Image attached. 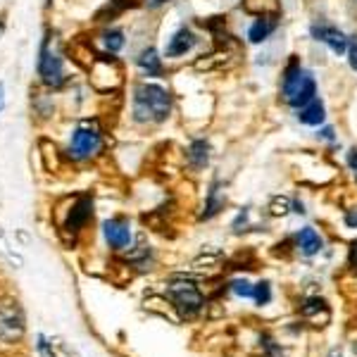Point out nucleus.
I'll use <instances>...</instances> for the list:
<instances>
[{
    "label": "nucleus",
    "instance_id": "obj_13",
    "mask_svg": "<svg viewBox=\"0 0 357 357\" xmlns=\"http://www.w3.org/2000/svg\"><path fill=\"white\" fill-rule=\"evenodd\" d=\"M296 245H298V250H301L303 255L310 257V255H314V252L321 250V236L317 234L312 227H305L296 236Z\"/></svg>",
    "mask_w": 357,
    "mask_h": 357
},
{
    "label": "nucleus",
    "instance_id": "obj_32",
    "mask_svg": "<svg viewBox=\"0 0 357 357\" xmlns=\"http://www.w3.org/2000/svg\"><path fill=\"white\" fill-rule=\"evenodd\" d=\"M350 260L353 262H357V241L353 243V248H350Z\"/></svg>",
    "mask_w": 357,
    "mask_h": 357
},
{
    "label": "nucleus",
    "instance_id": "obj_4",
    "mask_svg": "<svg viewBox=\"0 0 357 357\" xmlns=\"http://www.w3.org/2000/svg\"><path fill=\"white\" fill-rule=\"evenodd\" d=\"M102 146V134L96 124L84 122L74 129L72 141H69V158L72 160H89L100 151Z\"/></svg>",
    "mask_w": 357,
    "mask_h": 357
},
{
    "label": "nucleus",
    "instance_id": "obj_2",
    "mask_svg": "<svg viewBox=\"0 0 357 357\" xmlns=\"http://www.w3.org/2000/svg\"><path fill=\"white\" fill-rule=\"evenodd\" d=\"M281 98L286 105L291 107H303L307 105L312 98H317V84L314 77L307 69L301 67L298 60H291L289 67L284 69V79H281Z\"/></svg>",
    "mask_w": 357,
    "mask_h": 357
},
{
    "label": "nucleus",
    "instance_id": "obj_7",
    "mask_svg": "<svg viewBox=\"0 0 357 357\" xmlns=\"http://www.w3.org/2000/svg\"><path fill=\"white\" fill-rule=\"evenodd\" d=\"M24 331V319L17 305H0V338L3 341H15Z\"/></svg>",
    "mask_w": 357,
    "mask_h": 357
},
{
    "label": "nucleus",
    "instance_id": "obj_29",
    "mask_svg": "<svg viewBox=\"0 0 357 357\" xmlns=\"http://www.w3.org/2000/svg\"><path fill=\"white\" fill-rule=\"evenodd\" d=\"M317 136H321L324 141H333V129H329V126H326V129H321Z\"/></svg>",
    "mask_w": 357,
    "mask_h": 357
},
{
    "label": "nucleus",
    "instance_id": "obj_5",
    "mask_svg": "<svg viewBox=\"0 0 357 357\" xmlns=\"http://www.w3.org/2000/svg\"><path fill=\"white\" fill-rule=\"evenodd\" d=\"M38 74H41V79H43L45 86H53V89H57V86L65 84V65H62V60L55 53H50L48 38L43 41V48H41Z\"/></svg>",
    "mask_w": 357,
    "mask_h": 357
},
{
    "label": "nucleus",
    "instance_id": "obj_20",
    "mask_svg": "<svg viewBox=\"0 0 357 357\" xmlns=\"http://www.w3.org/2000/svg\"><path fill=\"white\" fill-rule=\"evenodd\" d=\"M102 43H105V48L110 50V53H117V50L124 48V33L119 31V29H112V31H107L105 36H102Z\"/></svg>",
    "mask_w": 357,
    "mask_h": 357
},
{
    "label": "nucleus",
    "instance_id": "obj_14",
    "mask_svg": "<svg viewBox=\"0 0 357 357\" xmlns=\"http://www.w3.org/2000/svg\"><path fill=\"white\" fill-rule=\"evenodd\" d=\"M0 257H3L5 262L13 264V267H17V269L24 267V257H22L20 248L13 243V238H10L3 229H0Z\"/></svg>",
    "mask_w": 357,
    "mask_h": 357
},
{
    "label": "nucleus",
    "instance_id": "obj_27",
    "mask_svg": "<svg viewBox=\"0 0 357 357\" xmlns=\"http://www.w3.org/2000/svg\"><path fill=\"white\" fill-rule=\"evenodd\" d=\"M348 167L353 169V176H355V181H357V148H353V151L348 153Z\"/></svg>",
    "mask_w": 357,
    "mask_h": 357
},
{
    "label": "nucleus",
    "instance_id": "obj_8",
    "mask_svg": "<svg viewBox=\"0 0 357 357\" xmlns=\"http://www.w3.org/2000/svg\"><path fill=\"white\" fill-rule=\"evenodd\" d=\"M102 234H105V241L110 243L114 250H124L131 243V227L124 217H114V220H107L102 224Z\"/></svg>",
    "mask_w": 357,
    "mask_h": 357
},
{
    "label": "nucleus",
    "instance_id": "obj_24",
    "mask_svg": "<svg viewBox=\"0 0 357 357\" xmlns=\"http://www.w3.org/2000/svg\"><path fill=\"white\" fill-rule=\"evenodd\" d=\"M289 210H291V200L284 198V195H276V198L272 200V205H269V212H272L274 217L286 215Z\"/></svg>",
    "mask_w": 357,
    "mask_h": 357
},
{
    "label": "nucleus",
    "instance_id": "obj_34",
    "mask_svg": "<svg viewBox=\"0 0 357 357\" xmlns=\"http://www.w3.org/2000/svg\"><path fill=\"white\" fill-rule=\"evenodd\" d=\"M48 3H53V0H48Z\"/></svg>",
    "mask_w": 357,
    "mask_h": 357
},
{
    "label": "nucleus",
    "instance_id": "obj_3",
    "mask_svg": "<svg viewBox=\"0 0 357 357\" xmlns=\"http://www.w3.org/2000/svg\"><path fill=\"white\" fill-rule=\"evenodd\" d=\"M167 298L172 301V305L181 312V317H193L200 312L203 307V293L193 281L186 279H174L167 284Z\"/></svg>",
    "mask_w": 357,
    "mask_h": 357
},
{
    "label": "nucleus",
    "instance_id": "obj_23",
    "mask_svg": "<svg viewBox=\"0 0 357 357\" xmlns=\"http://www.w3.org/2000/svg\"><path fill=\"white\" fill-rule=\"evenodd\" d=\"M231 291H234L238 298H252V296H255V286H250L245 279H236V281H231Z\"/></svg>",
    "mask_w": 357,
    "mask_h": 357
},
{
    "label": "nucleus",
    "instance_id": "obj_25",
    "mask_svg": "<svg viewBox=\"0 0 357 357\" xmlns=\"http://www.w3.org/2000/svg\"><path fill=\"white\" fill-rule=\"evenodd\" d=\"M257 301V305H267L272 301V289H269L267 281H260V284L255 286V296H252Z\"/></svg>",
    "mask_w": 357,
    "mask_h": 357
},
{
    "label": "nucleus",
    "instance_id": "obj_16",
    "mask_svg": "<svg viewBox=\"0 0 357 357\" xmlns=\"http://www.w3.org/2000/svg\"><path fill=\"white\" fill-rule=\"evenodd\" d=\"M243 10L255 17H279V0H243Z\"/></svg>",
    "mask_w": 357,
    "mask_h": 357
},
{
    "label": "nucleus",
    "instance_id": "obj_19",
    "mask_svg": "<svg viewBox=\"0 0 357 357\" xmlns=\"http://www.w3.org/2000/svg\"><path fill=\"white\" fill-rule=\"evenodd\" d=\"M38 353L43 357H77L69 348L57 341H45V336H38Z\"/></svg>",
    "mask_w": 357,
    "mask_h": 357
},
{
    "label": "nucleus",
    "instance_id": "obj_9",
    "mask_svg": "<svg viewBox=\"0 0 357 357\" xmlns=\"http://www.w3.org/2000/svg\"><path fill=\"white\" fill-rule=\"evenodd\" d=\"M91 215H93V198H91V195H82V198L74 203L72 212H69L65 229L69 234H77L79 229L91 220Z\"/></svg>",
    "mask_w": 357,
    "mask_h": 357
},
{
    "label": "nucleus",
    "instance_id": "obj_18",
    "mask_svg": "<svg viewBox=\"0 0 357 357\" xmlns=\"http://www.w3.org/2000/svg\"><path fill=\"white\" fill-rule=\"evenodd\" d=\"M188 162H191L195 169H203V167L210 162V143L193 141L191 146H188Z\"/></svg>",
    "mask_w": 357,
    "mask_h": 357
},
{
    "label": "nucleus",
    "instance_id": "obj_30",
    "mask_svg": "<svg viewBox=\"0 0 357 357\" xmlns=\"http://www.w3.org/2000/svg\"><path fill=\"white\" fill-rule=\"evenodd\" d=\"M146 3H148V8H160V5L169 3V0H146Z\"/></svg>",
    "mask_w": 357,
    "mask_h": 357
},
{
    "label": "nucleus",
    "instance_id": "obj_28",
    "mask_svg": "<svg viewBox=\"0 0 357 357\" xmlns=\"http://www.w3.org/2000/svg\"><path fill=\"white\" fill-rule=\"evenodd\" d=\"M345 224H348L350 229H357V207L345 212Z\"/></svg>",
    "mask_w": 357,
    "mask_h": 357
},
{
    "label": "nucleus",
    "instance_id": "obj_6",
    "mask_svg": "<svg viewBox=\"0 0 357 357\" xmlns=\"http://www.w3.org/2000/svg\"><path fill=\"white\" fill-rule=\"evenodd\" d=\"M310 33H312L314 41L329 45L331 53H336V55L348 53V36H345L341 29H336L333 24H326V22H314V24L310 26Z\"/></svg>",
    "mask_w": 357,
    "mask_h": 357
},
{
    "label": "nucleus",
    "instance_id": "obj_10",
    "mask_svg": "<svg viewBox=\"0 0 357 357\" xmlns=\"http://www.w3.org/2000/svg\"><path fill=\"white\" fill-rule=\"evenodd\" d=\"M195 43H198V36H195L188 26H181L174 36L169 38V45H167L165 55L167 57H181V55H186L188 50H193Z\"/></svg>",
    "mask_w": 357,
    "mask_h": 357
},
{
    "label": "nucleus",
    "instance_id": "obj_31",
    "mask_svg": "<svg viewBox=\"0 0 357 357\" xmlns=\"http://www.w3.org/2000/svg\"><path fill=\"white\" fill-rule=\"evenodd\" d=\"M3 107H5V86L0 84V112H3Z\"/></svg>",
    "mask_w": 357,
    "mask_h": 357
},
{
    "label": "nucleus",
    "instance_id": "obj_33",
    "mask_svg": "<svg viewBox=\"0 0 357 357\" xmlns=\"http://www.w3.org/2000/svg\"><path fill=\"white\" fill-rule=\"evenodd\" d=\"M3 26H5V24H3V22H0V31H3Z\"/></svg>",
    "mask_w": 357,
    "mask_h": 357
},
{
    "label": "nucleus",
    "instance_id": "obj_17",
    "mask_svg": "<svg viewBox=\"0 0 357 357\" xmlns=\"http://www.w3.org/2000/svg\"><path fill=\"white\" fill-rule=\"evenodd\" d=\"M224 203H227V198H224L222 186H220V183H212L210 191H207V203H205L203 220H210V217H215L220 210H224Z\"/></svg>",
    "mask_w": 357,
    "mask_h": 357
},
{
    "label": "nucleus",
    "instance_id": "obj_26",
    "mask_svg": "<svg viewBox=\"0 0 357 357\" xmlns=\"http://www.w3.org/2000/svg\"><path fill=\"white\" fill-rule=\"evenodd\" d=\"M348 62H350V67L357 72V36H353L348 41Z\"/></svg>",
    "mask_w": 357,
    "mask_h": 357
},
{
    "label": "nucleus",
    "instance_id": "obj_15",
    "mask_svg": "<svg viewBox=\"0 0 357 357\" xmlns=\"http://www.w3.org/2000/svg\"><path fill=\"white\" fill-rule=\"evenodd\" d=\"M136 65L143 74H146V77H160V74H162V62H160L158 50L155 48L143 50V53L138 55Z\"/></svg>",
    "mask_w": 357,
    "mask_h": 357
},
{
    "label": "nucleus",
    "instance_id": "obj_1",
    "mask_svg": "<svg viewBox=\"0 0 357 357\" xmlns=\"http://www.w3.org/2000/svg\"><path fill=\"white\" fill-rule=\"evenodd\" d=\"M172 112V98L158 84H138L134 91V119L146 122H165Z\"/></svg>",
    "mask_w": 357,
    "mask_h": 357
},
{
    "label": "nucleus",
    "instance_id": "obj_22",
    "mask_svg": "<svg viewBox=\"0 0 357 357\" xmlns=\"http://www.w3.org/2000/svg\"><path fill=\"white\" fill-rule=\"evenodd\" d=\"M301 312H303V317H314V314H319V312L329 314V310H326V303L324 301H319V298H310V301L303 303Z\"/></svg>",
    "mask_w": 357,
    "mask_h": 357
},
{
    "label": "nucleus",
    "instance_id": "obj_21",
    "mask_svg": "<svg viewBox=\"0 0 357 357\" xmlns=\"http://www.w3.org/2000/svg\"><path fill=\"white\" fill-rule=\"evenodd\" d=\"M131 0H110V5H105V8L98 13V20H107V17H117L119 13H122L124 8H129Z\"/></svg>",
    "mask_w": 357,
    "mask_h": 357
},
{
    "label": "nucleus",
    "instance_id": "obj_11",
    "mask_svg": "<svg viewBox=\"0 0 357 357\" xmlns=\"http://www.w3.org/2000/svg\"><path fill=\"white\" fill-rule=\"evenodd\" d=\"M276 20H279V17H274V15L257 17V20L250 24V29H248V38H250V43H262V41H267V38L274 33L276 24H279Z\"/></svg>",
    "mask_w": 357,
    "mask_h": 357
},
{
    "label": "nucleus",
    "instance_id": "obj_12",
    "mask_svg": "<svg viewBox=\"0 0 357 357\" xmlns=\"http://www.w3.org/2000/svg\"><path fill=\"white\" fill-rule=\"evenodd\" d=\"M326 119V110H324V102L319 98H312L307 105L298 107V122L307 124V126H319Z\"/></svg>",
    "mask_w": 357,
    "mask_h": 357
}]
</instances>
